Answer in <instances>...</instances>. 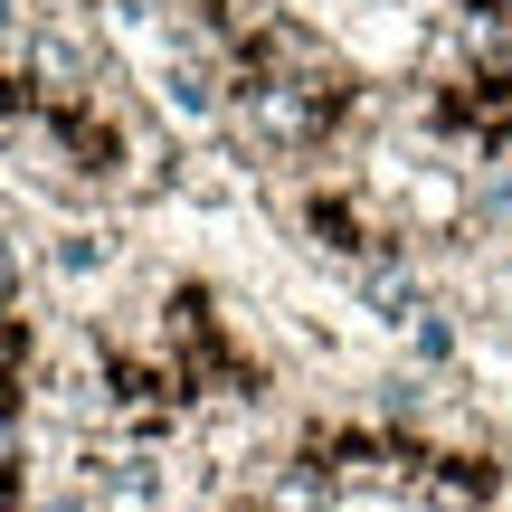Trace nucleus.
Wrapping results in <instances>:
<instances>
[{
	"label": "nucleus",
	"mask_w": 512,
	"mask_h": 512,
	"mask_svg": "<svg viewBox=\"0 0 512 512\" xmlns=\"http://www.w3.org/2000/svg\"><path fill=\"white\" fill-rule=\"evenodd\" d=\"M10 294H19V247L0 238V304H10Z\"/></svg>",
	"instance_id": "obj_5"
},
{
	"label": "nucleus",
	"mask_w": 512,
	"mask_h": 512,
	"mask_svg": "<svg viewBox=\"0 0 512 512\" xmlns=\"http://www.w3.org/2000/svg\"><path fill=\"white\" fill-rule=\"evenodd\" d=\"M332 503H342L332 465H285V475H275V512H332Z\"/></svg>",
	"instance_id": "obj_3"
},
{
	"label": "nucleus",
	"mask_w": 512,
	"mask_h": 512,
	"mask_svg": "<svg viewBox=\"0 0 512 512\" xmlns=\"http://www.w3.org/2000/svg\"><path fill=\"white\" fill-rule=\"evenodd\" d=\"M38 512H95L86 494H48V503H38Z\"/></svg>",
	"instance_id": "obj_6"
},
{
	"label": "nucleus",
	"mask_w": 512,
	"mask_h": 512,
	"mask_svg": "<svg viewBox=\"0 0 512 512\" xmlns=\"http://www.w3.org/2000/svg\"><path fill=\"white\" fill-rule=\"evenodd\" d=\"M219 95H228V86H219V76L200 67V57H181V67L162 76V105L181 114V124H209V114H219Z\"/></svg>",
	"instance_id": "obj_1"
},
{
	"label": "nucleus",
	"mask_w": 512,
	"mask_h": 512,
	"mask_svg": "<svg viewBox=\"0 0 512 512\" xmlns=\"http://www.w3.org/2000/svg\"><path fill=\"white\" fill-rule=\"evenodd\" d=\"M95 512H162V465H152V456H124L105 475V503H95Z\"/></svg>",
	"instance_id": "obj_2"
},
{
	"label": "nucleus",
	"mask_w": 512,
	"mask_h": 512,
	"mask_svg": "<svg viewBox=\"0 0 512 512\" xmlns=\"http://www.w3.org/2000/svg\"><path fill=\"white\" fill-rule=\"evenodd\" d=\"M95 266H114V238L105 228H67L57 238V275H95Z\"/></svg>",
	"instance_id": "obj_4"
},
{
	"label": "nucleus",
	"mask_w": 512,
	"mask_h": 512,
	"mask_svg": "<svg viewBox=\"0 0 512 512\" xmlns=\"http://www.w3.org/2000/svg\"><path fill=\"white\" fill-rule=\"evenodd\" d=\"M0 456H10V427H0Z\"/></svg>",
	"instance_id": "obj_7"
}]
</instances>
